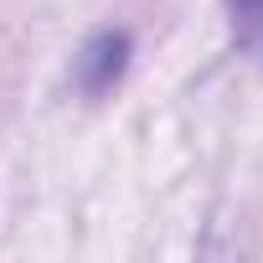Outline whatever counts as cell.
<instances>
[{
    "instance_id": "1",
    "label": "cell",
    "mask_w": 263,
    "mask_h": 263,
    "mask_svg": "<svg viewBox=\"0 0 263 263\" xmlns=\"http://www.w3.org/2000/svg\"><path fill=\"white\" fill-rule=\"evenodd\" d=\"M129 52H135L129 31H98V36H88L83 52L72 57V83H78V93H88V98L108 93V88L124 78Z\"/></svg>"
},
{
    "instance_id": "2",
    "label": "cell",
    "mask_w": 263,
    "mask_h": 263,
    "mask_svg": "<svg viewBox=\"0 0 263 263\" xmlns=\"http://www.w3.org/2000/svg\"><path fill=\"white\" fill-rule=\"evenodd\" d=\"M227 26L237 52L263 67V0H227Z\"/></svg>"
}]
</instances>
